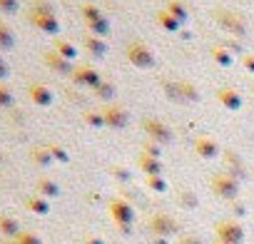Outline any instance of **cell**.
<instances>
[{
	"mask_svg": "<svg viewBox=\"0 0 254 244\" xmlns=\"http://www.w3.org/2000/svg\"><path fill=\"white\" fill-rule=\"evenodd\" d=\"M30 20H33L40 30H48V33H55V30H58V20L53 18V13H50L48 8H35L33 15H30Z\"/></svg>",
	"mask_w": 254,
	"mask_h": 244,
	"instance_id": "1",
	"label": "cell"
},
{
	"mask_svg": "<svg viewBox=\"0 0 254 244\" xmlns=\"http://www.w3.org/2000/svg\"><path fill=\"white\" fill-rule=\"evenodd\" d=\"M0 10L15 13V10H18V0H0Z\"/></svg>",
	"mask_w": 254,
	"mask_h": 244,
	"instance_id": "4",
	"label": "cell"
},
{
	"mask_svg": "<svg viewBox=\"0 0 254 244\" xmlns=\"http://www.w3.org/2000/svg\"><path fill=\"white\" fill-rule=\"evenodd\" d=\"M13 102V95H10V90L5 87V85H0V105H10Z\"/></svg>",
	"mask_w": 254,
	"mask_h": 244,
	"instance_id": "5",
	"label": "cell"
},
{
	"mask_svg": "<svg viewBox=\"0 0 254 244\" xmlns=\"http://www.w3.org/2000/svg\"><path fill=\"white\" fill-rule=\"evenodd\" d=\"M13 43H15V38H13V33L0 23V50H10L13 48Z\"/></svg>",
	"mask_w": 254,
	"mask_h": 244,
	"instance_id": "3",
	"label": "cell"
},
{
	"mask_svg": "<svg viewBox=\"0 0 254 244\" xmlns=\"http://www.w3.org/2000/svg\"><path fill=\"white\" fill-rule=\"evenodd\" d=\"M30 97H33L35 102H40V105H45V102L53 100V95H50L48 87H43V85H33V87H30Z\"/></svg>",
	"mask_w": 254,
	"mask_h": 244,
	"instance_id": "2",
	"label": "cell"
},
{
	"mask_svg": "<svg viewBox=\"0 0 254 244\" xmlns=\"http://www.w3.org/2000/svg\"><path fill=\"white\" fill-rule=\"evenodd\" d=\"M5 75H8V65L0 60V77H5Z\"/></svg>",
	"mask_w": 254,
	"mask_h": 244,
	"instance_id": "6",
	"label": "cell"
}]
</instances>
